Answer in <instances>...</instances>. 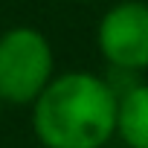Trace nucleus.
<instances>
[{"mask_svg":"<svg viewBox=\"0 0 148 148\" xmlns=\"http://www.w3.org/2000/svg\"><path fill=\"white\" fill-rule=\"evenodd\" d=\"M119 96L105 76L70 70L32 105V131L44 148H105L116 136Z\"/></svg>","mask_w":148,"mask_h":148,"instance_id":"f257e3e1","label":"nucleus"},{"mask_svg":"<svg viewBox=\"0 0 148 148\" xmlns=\"http://www.w3.org/2000/svg\"><path fill=\"white\" fill-rule=\"evenodd\" d=\"M55 79V52L49 38L35 26L0 32V102L35 105Z\"/></svg>","mask_w":148,"mask_h":148,"instance_id":"f03ea898","label":"nucleus"},{"mask_svg":"<svg viewBox=\"0 0 148 148\" xmlns=\"http://www.w3.org/2000/svg\"><path fill=\"white\" fill-rule=\"evenodd\" d=\"M96 47L110 70L139 73L148 70V3L122 0L110 6L96 26Z\"/></svg>","mask_w":148,"mask_h":148,"instance_id":"7ed1b4c3","label":"nucleus"},{"mask_svg":"<svg viewBox=\"0 0 148 148\" xmlns=\"http://www.w3.org/2000/svg\"><path fill=\"white\" fill-rule=\"evenodd\" d=\"M116 136L128 148H148V82H139L119 96Z\"/></svg>","mask_w":148,"mask_h":148,"instance_id":"20e7f679","label":"nucleus"},{"mask_svg":"<svg viewBox=\"0 0 148 148\" xmlns=\"http://www.w3.org/2000/svg\"><path fill=\"white\" fill-rule=\"evenodd\" d=\"M73 3H96V0H73Z\"/></svg>","mask_w":148,"mask_h":148,"instance_id":"39448f33","label":"nucleus"},{"mask_svg":"<svg viewBox=\"0 0 148 148\" xmlns=\"http://www.w3.org/2000/svg\"><path fill=\"white\" fill-rule=\"evenodd\" d=\"M0 116H3V102H0Z\"/></svg>","mask_w":148,"mask_h":148,"instance_id":"423d86ee","label":"nucleus"},{"mask_svg":"<svg viewBox=\"0 0 148 148\" xmlns=\"http://www.w3.org/2000/svg\"><path fill=\"white\" fill-rule=\"evenodd\" d=\"M145 3H148V0H145Z\"/></svg>","mask_w":148,"mask_h":148,"instance_id":"0eeeda50","label":"nucleus"}]
</instances>
